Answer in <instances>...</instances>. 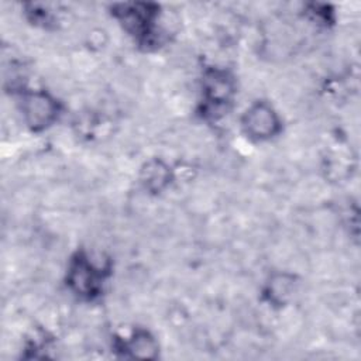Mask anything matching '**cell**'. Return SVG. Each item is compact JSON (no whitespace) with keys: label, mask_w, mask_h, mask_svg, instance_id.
Masks as SVG:
<instances>
[{"label":"cell","mask_w":361,"mask_h":361,"mask_svg":"<svg viewBox=\"0 0 361 361\" xmlns=\"http://www.w3.org/2000/svg\"><path fill=\"white\" fill-rule=\"evenodd\" d=\"M21 113L32 131L44 130L55 121L58 103L45 90H30L23 96Z\"/></svg>","instance_id":"cell-1"},{"label":"cell","mask_w":361,"mask_h":361,"mask_svg":"<svg viewBox=\"0 0 361 361\" xmlns=\"http://www.w3.org/2000/svg\"><path fill=\"white\" fill-rule=\"evenodd\" d=\"M243 128L245 134L257 141L272 138L279 131V117L271 104L258 102L251 104L243 116Z\"/></svg>","instance_id":"cell-2"},{"label":"cell","mask_w":361,"mask_h":361,"mask_svg":"<svg viewBox=\"0 0 361 361\" xmlns=\"http://www.w3.org/2000/svg\"><path fill=\"white\" fill-rule=\"evenodd\" d=\"M94 264L86 255H78L72 262L68 274V282L78 295L93 296L99 289V274Z\"/></svg>","instance_id":"cell-3"},{"label":"cell","mask_w":361,"mask_h":361,"mask_svg":"<svg viewBox=\"0 0 361 361\" xmlns=\"http://www.w3.org/2000/svg\"><path fill=\"white\" fill-rule=\"evenodd\" d=\"M293 289H295V282H293L292 276H288L283 274L278 275L268 285L269 299L276 305L285 303L290 298Z\"/></svg>","instance_id":"cell-4"},{"label":"cell","mask_w":361,"mask_h":361,"mask_svg":"<svg viewBox=\"0 0 361 361\" xmlns=\"http://www.w3.org/2000/svg\"><path fill=\"white\" fill-rule=\"evenodd\" d=\"M130 348L134 350V353H137V355L147 357L151 350H155V343L147 333H140L131 338Z\"/></svg>","instance_id":"cell-5"}]
</instances>
